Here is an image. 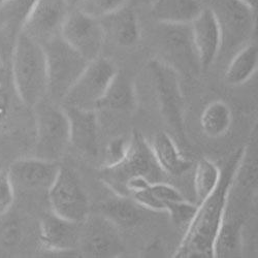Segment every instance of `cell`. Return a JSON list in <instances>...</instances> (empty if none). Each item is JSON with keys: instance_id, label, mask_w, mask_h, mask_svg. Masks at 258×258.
Wrapping results in <instances>:
<instances>
[{"instance_id": "39", "label": "cell", "mask_w": 258, "mask_h": 258, "mask_svg": "<svg viewBox=\"0 0 258 258\" xmlns=\"http://www.w3.org/2000/svg\"><path fill=\"white\" fill-rule=\"evenodd\" d=\"M3 2H5V0H0V4H2Z\"/></svg>"}, {"instance_id": "6", "label": "cell", "mask_w": 258, "mask_h": 258, "mask_svg": "<svg viewBox=\"0 0 258 258\" xmlns=\"http://www.w3.org/2000/svg\"><path fill=\"white\" fill-rule=\"evenodd\" d=\"M145 72L155 91L162 116L175 133L184 139V99L180 73L159 58L150 60Z\"/></svg>"}, {"instance_id": "13", "label": "cell", "mask_w": 258, "mask_h": 258, "mask_svg": "<svg viewBox=\"0 0 258 258\" xmlns=\"http://www.w3.org/2000/svg\"><path fill=\"white\" fill-rule=\"evenodd\" d=\"M19 98L12 79L10 63L0 69V162L4 164L11 154V145L19 132L22 111L27 109Z\"/></svg>"}, {"instance_id": "40", "label": "cell", "mask_w": 258, "mask_h": 258, "mask_svg": "<svg viewBox=\"0 0 258 258\" xmlns=\"http://www.w3.org/2000/svg\"><path fill=\"white\" fill-rule=\"evenodd\" d=\"M150 2H151V0H150Z\"/></svg>"}, {"instance_id": "15", "label": "cell", "mask_w": 258, "mask_h": 258, "mask_svg": "<svg viewBox=\"0 0 258 258\" xmlns=\"http://www.w3.org/2000/svg\"><path fill=\"white\" fill-rule=\"evenodd\" d=\"M71 11L64 0H35L23 32L40 45H44L61 35L63 24Z\"/></svg>"}, {"instance_id": "25", "label": "cell", "mask_w": 258, "mask_h": 258, "mask_svg": "<svg viewBox=\"0 0 258 258\" xmlns=\"http://www.w3.org/2000/svg\"><path fill=\"white\" fill-rule=\"evenodd\" d=\"M257 66L258 48L254 42H248L229 59L224 74L226 84L230 86L245 84L254 76Z\"/></svg>"}, {"instance_id": "14", "label": "cell", "mask_w": 258, "mask_h": 258, "mask_svg": "<svg viewBox=\"0 0 258 258\" xmlns=\"http://www.w3.org/2000/svg\"><path fill=\"white\" fill-rule=\"evenodd\" d=\"M160 45L167 63L178 72L196 75L201 70L198 54L193 44L190 24H160ZM163 60V59H162Z\"/></svg>"}, {"instance_id": "22", "label": "cell", "mask_w": 258, "mask_h": 258, "mask_svg": "<svg viewBox=\"0 0 258 258\" xmlns=\"http://www.w3.org/2000/svg\"><path fill=\"white\" fill-rule=\"evenodd\" d=\"M154 158L164 174L181 176L191 166L188 160L179 150L174 139L164 132L157 133L150 145Z\"/></svg>"}, {"instance_id": "36", "label": "cell", "mask_w": 258, "mask_h": 258, "mask_svg": "<svg viewBox=\"0 0 258 258\" xmlns=\"http://www.w3.org/2000/svg\"><path fill=\"white\" fill-rule=\"evenodd\" d=\"M244 3H246L248 6H250L251 8H253L254 10H256V5H257V0H243Z\"/></svg>"}, {"instance_id": "35", "label": "cell", "mask_w": 258, "mask_h": 258, "mask_svg": "<svg viewBox=\"0 0 258 258\" xmlns=\"http://www.w3.org/2000/svg\"><path fill=\"white\" fill-rule=\"evenodd\" d=\"M64 2L68 4V6L71 8V10H77L84 3V0H64Z\"/></svg>"}, {"instance_id": "27", "label": "cell", "mask_w": 258, "mask_h": 258, "mask_svg": "<svg viewBox=\"0 0 258 258\" xmlns=\"http://www.w3.org/2000/svg\"><path fill=\"white\" fill-rule=\"evenodd\" d=\"M132 199L142 209L165 212L170 203L182 201L185 198L177 188L160 181L152 183L147 189L135 193L132 196Z\"/></svg>"}, {"instance_id": "32", "label": "cell", "mask_w": 258, "mask_h": 258, "mask_svg": "<svg viewBox=\"0 0 258 258\" xmlns=\"http://www.w3.org/2000/svg\"><path fill=\"white\" fill-rule=\"evenodd\" d=\"M128 2L129 0H84L79 10L85 14L100 19L127 6Z\"/></svg>"}, {"instance_id": "12", "label": "cell", "mask_w": 258, "mask_h": 258, "mask_svg": "<svg viewBox=\"0 0 258 258\" xmlns=\"http://www.w3.org/2000/svg\"><path fill=\"white\" fill-rule=\"evenodd\" d=\"M82 252L91 257H118L125 251L117 227L102 215H91L81 223Z\"/></svg>"}, {"instance_id": "24", "label": "cell", "mask_w": 258, "mask_h": 258, "mask_svg": "<svg viewBox=\"0 0 258 258\" xmlns=\"http://www.w3.org/2000/svg\"><path fill=\"white\" fill-rule=\"evenodd\" d=\"M142 208L132 199L116 196L100 204L99 214L117 227L133 228L143 220Z\"/></svg>"}, {"instance_id": "21", "label": "cell", "mask_w": 258, "mask_h": 258, "mask_svg": "<svg viewBox=\"0 0 258 258\" xmlns=\"http://www.w3.org/2000/svg\"><path fill=\"white\" fill-rule=\"evenodd\" d=\"M151 15L160 24H190L205 8L201 0H151Z\"/></svg>"}, {"instance_id": "3", "label": "cell", "mask_w": 258, "mask_h": 258, "mask_svg": "<svg viewBox=\"0 0 258 258\" xmlns=\"http://www.w3.org/2000/svg\"><path fill=\"white\" fill-rule=\"evenodd\" d=\"M164 175L151 147L139 132H134L131 136L128 152L122 161L113 166H101L98 171L100 181L119 197H126L125 186L129 181L144 178L155 183L162 181Z\"/></svg>"}, {"instance_id": "16", "label": "cell", "mask_w": 258, "mask_h": 258, "mask_svg": "<svg viewBox=\"0 0 258 258\" xmlns=\"http://www.w3.org/2000/svg\"><path fill=\"white\" fill-rule=\"evenodd\" d=\"M81 223L62 218L52 211L45 214L39 221L38 239L42 249L67 256L75 254L80 245Z\"/></svg>"}, {"instance_id": "23", "label": "cell", "mask_w": 258, "mask_h": 258, "mask_svg": "<svg viewBox=\"0 0 258 258\" xmlns=\"http://www.w3.org/2000/svg\"><path fill=\"white\" fill-rule=\"evenodd\" d=\"M137 96L132 80L119 72L97 104V110L112 112H132L136 109Z\"/></svg>"}, {"instance_id": "37", "label": "cell", "mask_w": 258, "mask_h": 258, "mask_svg": "<svg viewBox=\"0 0 258 258\" xmlns=\"http://www.w3.org/2000/svg\"><path fill=\"white\" fill-rule=\"evenodd\" d=\"M4 61H3V58H2V55H0V69H2L4 67Z\"/></svg>"}, {"instance_id": "28", "label": "cell", "mask_w": 258, "mask_h": 258, "mask_svg": "<svg viewBox=\"0 0 258 258\" xmlns=\"http://www.w3.org/2000/svg\"><path fill=\"white\" fill-rule=\"evenodd\" d=\"M232 112L229 105L222 100L209 103L203 111L200 119L201 128L205 136L210 139L223 137L231 126Z\"/></svg>"}, {"instance_id": "29", "label": "cell", "mask_w": 258, "mask_h": 258, "mask_svg": "<svg viewBox=\"0 0 258 258\" xmlns=\"http://www.w3.org/2000/svg\"><path fill=\"white\" fill-rule=\"evenodd\" d=\"M242 226L241 217L227 219L223 222L214 243V258L236 257L242 250Z\"/></svg>"}, {"instance_id": "4", "label": "cell", "mask_w": 258, "mask_h": 258, "mask_svg": "<svg viewBox=\"0 0 258 258\" xmlns=\"http://www.w3.org/2000/svg\"><path fill=\"white\" fill-rule=\"evenodd\" d=\"M32 110L35 125L32 156L58 162L71 145L68 115L62 106L48 100V97Z\"/></svg>"}, {"instance_id": "17", "label": "cell", "mask_w": 258, "mask_h": 258, "mask_svg": "<svg viewBox=\"0 0 258 258\" xmlns=\"http://www.w3.org/2000/svg\"><path fill=\"white\" fill-rule=\"evenodd\" d=\"M193 44L202 71L209 70L217 61L221 50V33L212 11L205 7L190 23Z\"/></svg>"}, {"instance_id": "7", "label": "cell", "mask_w": 258, "mask_h": 258, "mask_svg": "<svg viewBox=\"0 0 258 258\" xmlns=\"http://www.w3.org/2000/svg\"><path fill=\"white\" fill-rule=\"evenodd\" d=\"M48 70V97L61 101L84 72L89 61L73 49L61 35L41 45Z\"/></svg>"}, {"instance_id": "1", "label": "cell", "mask_w": 258, "mask_h": 258, "mask_svg": "<svg viewBox=\"0 0 258 258\" xmlns=\"http://www.w3.org/2000/svg\"><path fill=\"white\" fill-rule=\"evenodd\" d=\"M246 153L236 149L221 168L218 185L198 205L195 217L186 227L184 238L177 248L175 258H214V243L223 222L230 191Z\"/></svg>"}, {"instance_id": "30", "label": "cell", "mask_w": 258, "mask_h": 258, "mask_svg": "<svg viewBox=\"0 0 258 258\" xmlns=\"http://www.w3.org/2000/svg\"><path fill=\"white\" fill-rule=\"evenodd\" d=\"M221 169L212 160L204 157L198 162L195 174V193L197 204L206 200L216 188L220 180Z\"/></svg>"}, {"instance_id": "31", "label": "cell", "mask_w": 258, "mask_h": 258, "mask_svg": "<svg viewBox=\"0 0 258 258\" xmlns=\"http://www.w3.org/2000/svg\"><path fill=\"white\" fill-rule=\"evenodd\" d=\"M198 210V204L188 202L186 199L178 202L170 203L166 208V213L173 223L177 226L187 227L193 219Z\"/></svg>"}, {"instance_id": "33", "label": "cell", "mask_w": 258, "mask_h": 258, "mask_svg": "<svg viewBox=\"0 0 258 258\" xmlns=\"http://www.w3.org/2000/svg\"><path fill=\"white\" fill-rule=\"evenodd\" d=\"M129 144H131V138L119 137L113 139L105 148L102 166H113L122 161L128 152Z\"/></svg>"}, {"instance_id": "10", "label": "cell", "mask_w": 258, "mask_h": 258, "mask_svg": "<svg viewBox=\"0 0 258 258\" xmlns=\"http://www.w3.org/2000/svg\"><path fill=\"white\" fill-rule=\"evenodd\" d=\"M51 211L68 220L82 223L89 215V201L75 171L60 165L58 175L49 189Z\"/></svg>"}, {"instance_id": "34", "label": "cell", "mask_w": 258, "mask_h": 258, "mask_svg": "<svg viewBox=\"0 0 258 258\" xmlns=\"http://www.w3.org/2000/svg\"><path fill=\"white\" fill-rule=\"evenodd\" d=\"M15 203V193L7 168L0 170V214L8 211Z\"/></svg>"}, {"instance_id": "26", "label": "cell", "mask_w": 258, "mask_h": 258, "mask_svg": "<svg viewBox=\"0 0 258 258\" xmlns=\"http://www.w3.org/2000/svg\"><path fill=\"white\" fill-rule=\"evenodd\" d=\"M25 221L13 205L0 214V256H10L25 240Z\"/></svg>"}, {"instance_id": "9", "label": "cell", "mask_w": 258, "mask_h": 258, "mask_svg": "<svg viewBox=\"0 0 258 258\" xmlns=\"http://www.w3.org/2000/svg\"><path fill=\"white\" fill-rule=\"evenodd\" d=\"M57 161L35 156L14 159L7 168L12 183L15 200L17 197L48 193L59 171Z\"/></svg>"}, {"instance_id": "11", "label": "cell", "mask_w": 258, "mask_h": 258, "mask_svg": "<svg viewBox=\"0 0 258 258\" xmlns=\"http://www.w3.org/2000/svg\"><path fill=\"white\" fill-rule=\"evenodd\" d=\"M61 37L89 62L100 57L105 36L100 20L72 10L61 30Z\"/></svg>"}, {"instance_id": "8", "label": "cell", "mask_w": 258, "mask_h": 258, "mask_svg": "<svg viewBox=\"0 0 258 258\" xmlns=\"http://www.w3.org/2000/svg\"><path fill=\"white\" fill-rule=\"evenodd\" d=\"M117 73L115 64L109 59L98 57L90 61L62 98V106L97 111L99 100Z\"/></svg>"}, {"instance_id": "5", "label": "cell", "mask_w": 258, "mask_h": 258, "mask_svg": "<svg viewBox=\"0 0 258 258\" xmlns=\"http://www.w3.org/2000/svg\"><path fill=\"white\" fill-rule=\"evenodd\" d=\"M221 33V50L217 60L230 59L246 46L255 29V10L243 0H208Z\"/></svg>"}, {"instance_id": "18", "label": "cell", "mask_w": 258, "mask_h": 258, "mask_svg": "<svg viewBox=\"0 0 258 258\" xmlns=\"http://www.w3.org/2000/svg\"><path fill=\"white\" fill-rule=\"evenodd\" d=\"M35 0H5L0 4V55L10 63L14 48Z\"/></svg>"}, {"instance_id": "19", "label": "cell", "mask_w": 258, "mask_h": 258, "mask_svg": "<svg viewBox=\"0 0 258 258\" xmlns=\"http://www.w3.org/2000/svg\"><path fill=\"white\" fill-rule=\"evenodd\" d=\"M70 122L71 145L88 157L98 153V117L95 110L62 106Z\"/></svg>"}, {"instance_id": "38", "label": "cell", "mask_w": 258, "mask_h": 258, "mask_svg": "<svg viewBox=\"0 0 258 258\" xmlns=\"http://www.w3.org/2000/svg\"><path fill=\"white\" fill-rule=\"evenodd\" d=\"M4 167H5V166H4V164H3L2 162H0V170H2Z\"/></svg>"}, {"instance_id": "20", "label": "cell", "mask_w": 258, "mask_h": 258, "mask_svg": "<svg viewBox=\"0 0 258 258\" xmlns=\"http://www.w3.org/2000/svg\"><path fill=\"white\" fill-rule=\"evenodd\" d=\"M105 39L110 38L120 47H133L140 39L141 29L134 10L127 6L99 19Z\"/></svg>"}, {"instance_id": "2", "label": "cell", "mask_w": 258, "mask_h": 258, "mask_svg": "<svg viewBox=\"0 0 258 258\" xmlns=\"http://www.w3.org/2000/svg\"><path fill=\"white\" fill-rule=\"evenodd\" d=\"M15 90L29 109L48 97V70L42 46L24 32L19 36L11 61Z\"/></svg>"}]
</instances>
